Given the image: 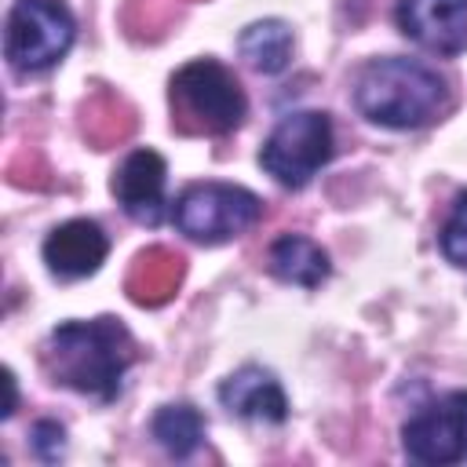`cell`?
<instances>
[{
	"label": "cell",
	"instance_id": "6da1fadb",
	"mask_svg": "<svg viewBox=\"0 0 467 467\" xmlns=\"http://www.w3.org/2000/svg\"><path fill=\"white\" fill-rule=\"evenodd\" d=\"M131 361L135 339L117 317L66 321L47 336L40 350V365L55 383L99 401H113L120 394V379Z\"/></svg>",
	"mask_w": 467,
	"mask_h": 467
},
{
	"label": "cell",
	"instance_id": "7a4b0ae2",
	"mask_svg": "<svg viewBox=\"0 0 467 467\" xmlns=\"http://www.w3.org/2000/svg\"><path fill=\"white\" fill-rule=\"evenodd\" d=\"M354 102L361 117L383 128H423L431 124L445 102L449 88L445 80L412 58H376L361 69Z\"/></svg>",
	"mask_w": 467,
	"mask_h": 467
},
{
	"label": "cell",
	"instance_id": "3957f363",
	"mask_svg": "<svg viewBox=\"0 0 467 467\" xmlns=\"http://www.w3.org/2000/svg\"><path fill=\"white\" fill-rule=\"evenodd\" d=\"M168 99L171 124L182 135H226L244 117V91L237 77L212 58L186 62L171 77Z\"/></svg>",
	"mask_w": 467,
	"mask_h": 467
},
{
	"label": "cell",
	"instance_id": "277c9868",
	"mask_svg": "<svg viewBox=\"0 0 467 467\" xmlns=\"http://www.w3.org/2000/svg\"><path fill=\"white\" fill-rule=\"evenodd\" d=\"M73 44V15L66 0H15L7 15L4 51L18 73L55 66Z\"/></svg>",
	"mask_w": 467,
	"mask_h": 467
},
{
	"label": "cell",
	"instance_id": "5b68a950",
	"mask_svg": "<svg viewBox=\"0 0 467 467\" xmlns=\"http://www.w3.org/2000/svg\"><path fill=\"white\" fill-rule=\"evenodd\" d=\"M263 204L252 190L230 182H197L186 186L175 201V226L201 244H219L244 234L259 219Z\"/></svg>",
	"mask_w": 467,
	"mask_h": 467
},
{
	"label": "cell",
	"instance_id": "8992f818",
	"mask_svg": "<svg viewBox=\"0 0 467 467\" xmlns=\"http://www.w3.org/2000/svg\"><path fill=\"white\" fill-rule=\"evenodd\" d=\"M328 157H332V120L317 109H299V113H288L270 131V139L263 142L259 164L281 186L299 190Z\"/></svg>",
	"mask_w": 467,
	"mask_h": 467
},
{
	"label": "cell",
	"instance_id": "52a82bcc",
	"mask_svg": "<svg viewBox=\"0 0 467 467\" xmlns=\"http://www.w3.org/2000/svg\"><path fill=\"white\" fill-rule=\"evenodd\" d=\"M405 452L420 463H456L467 452V390L423 405L401 427Z\"/></svg>",
	"mask_w": 467,
	"mask_h": 467
},
{
	"label": "cell",
	"instance_id": "ba28073f",
	"mask_svg": "<svg viewBox=\"0 0 467 467\" xmlns=\"http://www.w3.org/2000/svg\"><path fill=\"white\" fill-rule=\"evenodd\" d=\"M398 26L427 51L460 55L467 47V0H401Z\"/></svg>",
	"mask_w": 467,
	"mask_h": 467
},
{
	"label": "cell",
	"instance_id": "9c48e42d",
	"mask_svg": "<svg viewBox=\"0 0 467 467\" xmlns=\"http://www.w3.org/2000/svg\"><path fill=\"white\" fill-rule=\"evenodd\" d=\"M164 161L153 150H135L113 175V193L135 223L157 226L164 215Z\"/></svg>",
	"mask_w": 467,
	"mask_h": 467
},
{
	"label": "cell",
	"instance_id": "30bf717a",
	"mask_svg": "<svg viewBox=\"0 0 467 467\" xmlns=\"http://www.w3.org/2000/svg\"><path fill=\"white\" fill-rule=\"evenodd\" d=\"M109 244H106V234L99 230V223L91 219H69L62 226L51 230V237L44 241V263L55 277H66V281H77V277H88L102 266Z\"/></svg>",
	"mask_w": 467,
	"mask_h": 467
},
{
	"label": "cell",
	"instance_id": "8fae6325",
	"mask_svg": "<svg viewBox=\"0 0 467 467\" xmlns=\"http://www.w3.org/2000/svg\"><path fill=\"white\" fill-rule=\"evenodd\" d=\"M219 401L230 412L244 416V420L281 423L288 416V401H285L281 383L266 368H259V365H244L234 376H226L223 387H219Z\"/></svg>",
	"mask_w": 467,
	"mask_h": 467
},
{
	"label": "cell",
	"instance_id": "7c38bea8",
	"mask_svg": "<svg viewBox=\"0 0 467 467\" xmlns=\"http://www.w3.org/2000/svg\"><path fill=\"white\" fill-rule=\"evenodd\" d=\"M186 277V259L164 244H153L131 259V270L124 277V292L139 306H161L168 303Z\"/></svg>",
	"mask_w": 467,
	"mask_h": 467
},
{
	"label": "cell",
	"instance_id": "4fadbf2b",
	"mask_svg": "<svg viewBox=\"0 0 467 467\" xmlns=\"http://www.w3.org/2000/svg\"><path fill=\"white\" fill-rule=\"evenodd\" d=\"M80 135L88 139V146L95 150H109L131 139L135 131V109L128 99H120L109 88H95L84 102H80Z\"/></svg>",
	"mask_w": 467,
	"mask_h": 467
},
{
	"label": "cell",
	"instance_id": "5bb4252c",
	"mask_svg": "<svg viewBox=\"0 0 467 467\" xmlns=\"http://www.w3.org/2000/svg\"><path fill=\"white\" fill-rule=\"evenodd\" d=\"M270 270H274V277H281L288 285L314 288V285H321L328 277V255L310 237L285 234V237H277L270 244Z\"/></svg>",
	"mask_w": 467,
	"mask_h": 467
},
{
	"label": "cell",
	"instance_id": "9a60e30c",
	"mask_svg": "<svg viewBox=\"0 0 467 467\" xmlns=\"http://www.w3.org/2000/svg\"><path fill=\"white\" fill-rule=\"evenodd\" d=\"M237 47H241V58L252 69L281 73L288 66V58H292V29L285 22H277V18H263V22H252L241 33Z\"/></svg>",
	"mask_w": 467,
	"mask_h": 467
},
{
	"label": "cell",
	"instance_id": "2e32d148",
	"mask_svg": "<svg viewBox=\"0 0 467 467\" xmlns=\"http://www.w3.org/2000/svg\"><path fill=\"white\" fill-rule=\"evenodd\" d=\"M153 438L171 452V456H190L201 438H204V416L179 401V405H164L157 416H153Z\"/></svg>",
	"mask_w": 467,
	"mask_h": 467
},
{
	"label": "cell",
	"instance_id": "e0dca14e",
	"mask_svg": "<svg viewBox=\"0 0 467 467\" xmlns=\"http://www.w3.org/2000/svg\"><path fill=\"white\" fill-rule=\"evenodd\" d=\"M175 22H179V11L171 0H128L120 11L124 33L139 44H153V40L168 36V29Z\"/></svg>",
	"mask_w": 467,
	"mask_h": 467
},
{
	"label": "cell",
	"instance_id": "ac0fdd59",
	"mask_svg": "<svg viewBox=\"0 0 467 467\" xmlns=\"http://www.w3.org/2000/svg\"><path fill=\"white\" fill-rule=\"evenodd\" d=\"M7 182L11 186H22V190H47L51 186V168L47 161L40 157V150H22L7 161Z\"/></svg>",
	"mask_w": 467,
	"mask_h": 467
},
{
	"label": "cell",
	"instance_id": "d6986e66",
	"mask_svg": "<svg viewBox=\"0 0 467 467\" xmlns=\"http://www.w3.org/2000/svg\"><path fill=\"white\" fill-rule=\"evenodd\" d=\"M441 252L449 263L456 266H467V193L456 197V208L441 230Z\"/></svg>",
	"mask_w": 467,
	"mask_h": 467
},
{
	"label": "cell",
	"instance_id": "ffe728a7",
	"mask_svg": "<svg viewBox=\"0 0 467 467\" xmlns=\"http://www.w3.org/2000/svg\"><path fill=\"white\" fill-rule=\"evenodd\" d=\"M4 379H7V409H4V416H11L15 412V376L4 372Z\"/></svg>",
	"mask_w": 467,
	"mask_h": 467
}]
</instances>
